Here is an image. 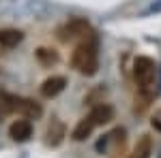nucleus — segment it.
<instances>
[{"label": "nucleus", "instance_id": "1", "mask_svg": "<svg viewBox=\"0 0 161 158\" xmlns=\"http://www.w3.org/2000/svg\"><path fill=\"white\" fill-rule=\"evenodd\" d=\"M71 66L82 75H95L99 69V51L97 43L92 38H86L84 43H80L71 54Z\"/></svg>", "mask_w": 161, "mask_h": 158}, {"label": "nucleus", "instance_id": "2", "mask_svg": "<svg viewBox=\"0 0 161 158\" xmlns=\"http://www.w3.org/2000/svg\"><path fill=\"white\" fill-rule=\"evenodd\" d=\"M92 34V28L88 24L86 19H82V17H73V19H69L64 26L58 28V38L64 41V43H69V41H80V38H90Z\"/></svg>", "mask_w": 161, "mask_h": 158}, {"label": "nucleus", "instance_id": "3", "mask_svg": "<svg viewBox=\"0 0 161 158\" xmlns=\"http://www.w3.org/2000/svg\"><path fill=\"white\" fill-rule=\"evenodd\" d=\"M155 73H157L155 62L148 56H137L133 62V77H136L140 90H150V85L155 81Z\"/></svg>", "mask_w": 161, "mask_h": 158}, {"label": "nucleus", "instance_id": "4", "mask_svg": "<svg viewBox=\"0 0 161 158\" xmlns=\"http://www.w3.org/2000/svg\"><path fill=\"white\" fill-rule=\"evenodd\" d=\"M15 113H19L26 120H37V118L43 115V107L39 105L37 100H32V98H19L17 96V109H15Z\"/></svg>", "mask_w": 161, "mask_h": 158}, {"label": "nucleus", "instance_id": "5", "mask_svg": "<svg viewBox=\"0 0 161 158\" xmlns=\"http://www.w3.org/2000/svg\"><path fill=\"white\" fill-rule=\"evenodd\" d=\"M9 135H11L13 141H17V143L28 141V139L32 137V124H30V120H26V118L15 120L11 126H9Z\"/></svg>", "mask_w": 161, "mask_h": 158}, {"label": "nucleus", "instance_id": "6", "mask_svg": "<svg viewBox=\"0 0 161 158\" xmlns=\"http://www.w3.org/2000/svg\"><path fill=\"white\" fill-rule=\"evenodd\" d=\"M67 137V126H64V122L60 120H52L50 126H47V130H45V143L52 147L60 145L62 139Z\"/></svg>", "mask_w": 161, "mask_h": 158}, {"label": "nucleus", "instance_id": "7", "mask_svg": "<svg viewBox=\"0 0 161 158\" xmlns=\"http://www.w3.org/2000/svg\"><path fill=\"white\" fill-rule=\"evenodd\" d=\"M64 85H67V79H64L62 75H52V77H47V79L41 84V94L45 98H54L64 90Z\"/></svg>", "mask_w": 161, "mask_h": 158}, {"label": "nucleus", "instance_id": "8", "mask_svg": "<svg viewBox=\"0 0 161 158\" xmlns=\"http://www.w3.org/2000/svg\"><path fill=\"white\" fill-rule=\"evenodd\" d=\"M88 118L92 120L95 126H103V124L114 120V109H112V105H108V103H99V105L92 107V111L88 113Z\"/></svg>", "mask_w": 161, "mask_h": 158}, {"label": "nucleus", "instance_id": "9", "mask_svg": "<svg viewBox=\"0 0 161 158\" xmlns=\"http://www.w3.org/2000/svg\"><path fill=\"white\" fill-rule=\"evenodd\" d=\"M22 38H24V34H22L19 30H15V28H2V30H0V47L2 49H13V47H17V45L22 43Z\"/></svg>", "mask_w": 161, "mask_h": 158}, {"label": "nucleus", "instance_id": "10", "mask_svg": "<svg viewBox=\"0 0 161 158\" xmlns=\"http://www.w3.org/2000/svg\"><path fill=\"white\" fill-rule=\"evenodd\" d=\"M150 152H153V141H150L148 135H142L137 139V143H136V147H133V152H131L129 158H150Z\"/></svg>", "mask_w": 161, "mask_h": 158}, {"label": "nucleus", "instance_id": "11", "mask_svg": "<svg viewBox=\"0 0 161 158\" xmlns=\"http://www.w3.org/2000/svg\"><path fill=\"white\" fill-rule=\"evenodd\" d=\"M15 109H17V96L0 92V120H4L7 115L15 113Z\"/></svg>", "mask_w": 161, "mask_h": 158}, {"label": "nucleus", "instance_id": "12", "mask_svg": "<svg viewBox=\"0 0 161 158\" xmlns=\"http://www.w3.org/2000/svg\"><path fill=\"white\" fill-rule=\"evenodd\" d=\"M35 56H37V60H39L41 66H52V64H56V62L60 60V58H58V51H54V49H50V47H39Z\"/></svg>", "mask_w": 161, "mask_h": 158}, {"label": "nucleus", "instance_id": "13", "mask_svg": "<svg viewBox=\"0 0 161 158\" xmlns=\"http://www.w3.org/2000/svg\"><path fill=\"white\" fill-rule=\"evenodd\" d=\"M92 128H95V124H92V120H90V118L80 120V122H77V126L73 128V139H75V141H84L86 137H90Z\"/></svg>", "mask_w": 161, "mask_h": 158}, {"label": "nucleus", "instance_id": "14", "mask_svg": "<svg viewBox=\"0 0 161 158\" xmlns=\"http://www.w3.org/2000/svg\"><path fill=\"white\" fill-rule=\"evenodd\" d=\"M153 128L161 130V115H155V118H153Z\"/></svg>", "mask_w": 161, "mask_h": 158}, {"label": "nucleus", "instance_id": "15", "mask_svg": "<svg viewBox=\"0 0 161 158\" xmlns=\"http://www.w3.org/2000/svg\"><path fill=\"white\" fill-rule=\"evenodd\" d=\"M150 11H161V0H157V2L150 7Z\"/></svg>", "mask_w": 161, "mask_h": 158}]
</instances>
